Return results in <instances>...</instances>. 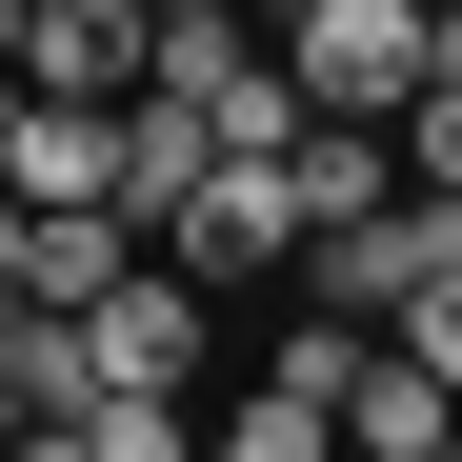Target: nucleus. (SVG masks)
<instances>
[{"label": "nucleus", "mask_w": 462, "mask_h": 462, "mask_svg": "<svg viewBox=\"0 0 462 462\" xmlns=\"http://www.w3.org/2000/svg\"><path fill=\"white\" fill-rule=\"evenodd\" d=\"M422 21L442 0H282V81L322 121H402L422 101Z\"/></svg>", "instance_id": "1"}, {"label": "nucleus", "mask_w": 462, "mask_h": 462, "mask_svg": "<svg viewBox=\"0 0 462 462\" xmlns=\"http://www.w3.org/2000/svg\"><path fill=\"white\" fill-rule=\"evenodd\" d=\"M162 262H181V282H221V301H242V282H282V262H301L282 162H201V181L162 201Z\"/></svg>", "instance_id": "2"}, {"label": "nucleus", "mask_w": 462, "mask_h": 462, "mask_svg": "<svg viewBox=\"0 0 462 462\" xmlns=\"http://www.w3.org/2000/svg\"><path fill=\"white\" fill-rule=\"evenodd\" d=\"M21 81L41 101H141V81H162V21H141V0H41Z\"/></svg>", "instance_id": "3"}, {"label": "nucleus", "mask_w": 462, "mask_h": 462, "mask_svg": "<svg viewBox=\"0 0 462 462\" xmlns=\"http://www.w3.org/2000/svg\"><path fill=\"white\" fill-rule=\"evenodd\" d=\"M301 301H322V322H402V301H422V201L322 221V242H301Z\"/></svg>", "instance_id": "4"}, {"label": "nucleus", "mask_w": 462, "mask_h": 462, "mask_svg": "<svg viewBox=\"0 0 462 462\" xmlns=\"http://www.w3.org/2000/svg\"><path fill=\"white\" fill-rule=\"evenodd\" d=\"M0 181L21 201H121V101H0Z\"/></svg>", "instance_id": "5"}, {"label": "nucleus", "mask_w": 462, "mask_h": 462, "mask_svg": "<svg viewBox=\"0 0 462 462\" xmlns=\"http://www.w3.org/2000/svg\"><path fill=\"white\" fill-rule=\"evenodd\" d=\"M462 442V382L422 362V342H382L362 382H342V462H442Z\"/></svg>", "instance_id": "6"}, {"label": "nucleus", "mask_w": 462, "mask_h": 462, "mask_svg": "<svg viewBox=\"0 0 462 462\" xmlns=\"http://www.w3.org/2000/svg\"><path fill=\"white\" fill-rule=\"evenodd\" d=\"M141 242H162L141 201H41V221H21V301H101Z\"/></svg>", "instance_id": "7"}, {"label": "nucleus", "mask_w": 462, "mask_h": 462, "mask_svg": "<svg viewBox=\"0 0 462 462\" xmlns=\"http://www.w3.org/2000/svg\"><path fill=\"white\" fill-rule=\"evenodd\" d=\"M282 201H301V242H322V221L402 201V141H382V121H301V141H282Z\"/></svg>", "instance_id": "8"}, {"label": "nucleus", "mask_w": 462, "mask_h": 462, "mask_svg": "<svg viewBox=\"0 0 462 462\" xmlns=\"http://www.w3.org/2000/svg\"><path fill=\"white\" fill-rule=\"evenodd\" d=\"M201 162H221V141H201V101H162V81H141V101H121V201L162 221V201H181Z\"/></svg>", "instance_id": "9"}, {"label": "nucleus", "mask_w": 462, "mask_h": 462, "mask_svg": "<svg viewBox=\"0 0 462 462\" xmlns=\"http://www.w3.org/2000/svg\"><path fill=\"white\" fill-rule=\"evenodd\" d=\"M201 462H342V402H301V382H262V402L221 422Z\"/></svg>", "instance_id": "10"}, {"label": "nucleus", "mask_w": 462, "mask_h": 462, "mask_svg": "<svg viewBox=\"0 0 462 462\" xmlns=\"http://www.w3.org/2000/svg\"><path fill=\"white\" fill-rule=\"evenodd\" d=\"M382 342H422V362L462 382V262H442V282H422V301H402V322H382Z\"/></svg>", "instance_id": "11"}, {"label": "nucleus", "mask_w": 462, "mask_h": 462, "mask_svg": "<svg viewBox=\"0 0 462 462\" xmlns=\"http://www.w3.org/2000/svg\"><path fill=\"white\" fill-rule=\"evenodd\" d=\"M402 162H422V181H462V81H422V101H402Z\"/></svg>", "instance_id": "12"}, {"label": "nucleus", "mask_w": 462, "mask_h": 462, "mask_svg": "<svg viewBox=\"0 0 462 462\" xmlns=\"http://www.w3.org/2000/svg\"><path fill=\"white\" fill-rule=\"evenodd\" d=\"M0 462H101V442H81V422H21V442H0Z\"/></svg>", "instance_id": "13"}, {"label": "nucleus", "mask_w": 462, "mask_h": 462, "mask_svg": "<svg viewBox=\"0 0 462 462\" xmlns=\"http://www.w3.org/2000/svg\"><path fill=\"white\" fill-rule=\"evenodd\" d=\"M21 41H41V0H0V81H21Z\"/></svg>", "instance_id": "14"}, {"label": "nucleus", "mask_w": 462, "mask_h": 462, "mask_svg": "<svg viewBox=\"0 0 462 462\" xmlns=\"http://www.w3.org/2000/svg\"><path fill=\"white\" fill-rule=\"evenodd\" d=\"M21 422H41V402H21V362H0V442H21Z\"/></svg>", "instance_id": "15"}, {"label": "nucleus", "mask_w": 462, "mask_h": 462, "mask_svg": "<svg viewBox=\"0 0 462 462\" xmlns=\"http://www.w3.org/2000/svg\"><path fill=\"white\" fill-rule=\"evenodd\" d=\"M141 21H201V0H141Z\"/></svg>", "instance_id": "16"}, {"label": "nucleus", "mask_w": 462, "mask_h": 462, "mask_svg": "<svg viewBox=\"0 0 462 462\" xmlns=\"http://www.w3.org/2000/svg\"><path fill=\"white\" fill-rule=\"evenodd\" d=\"M0 101H21V81H0Z\"/></svg>", "instance_id": "17"}, {"label": "nucleus", "mask_w": 462, "mask_h": 462, "mask_svg": "<svg viewBox=\"0 0 462 462\" xmlns=\"http://www.w3.org/2000/svg\"><path fill=\"white\" fill-rule=\"evenodd\" d=\"M442 462H462V442H442Z\"/></svg>", "instance_id": "18"}]
</instances>
